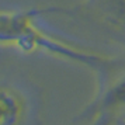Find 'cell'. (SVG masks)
<instances>
[{
    "instance_id": "obj_4",
    "label": "cell",
    "mask_w": 125,
    "mask_h": 125,
    "mask_svg": "<svg viewBox=\"0 0 125 125\" xmlns=\"http://www.w3.org/2000/svg\"><path fill=\"white\" fill-rule=\"evenodd\" d=\"M28 100L14 86L1 87V121L0 125H24L28 117Z\"/></svg>"
},
{
    "instance_id": "obj_1",
    "label": "cell",
    "mask_w": 125,
    "mask_h": 125,
    "mask_svg": "<svg viewBox=\"0 0 125 125\" xmlns=\"http://www.w3.org/2000/svg\"><path fill=\"white\" fill-rule=\"evenodd\" d=\"M68 9L62 7H46V9H30L20 11H3L0 20V41L3 46H13L21 52H48L55 56H61L73 62L86 65L94 69L101 76V84L110 79L113 70L119 68V61H111L110 58L87 53L65 45L59 41L44 34L32 24L35 16L49 13H66Z\"/></svg>"
},
{
    "instance_id": "obj_2",
    "label": "cell",
    "mask_w": 125,
    "mask_h": 125,
    "mask_svg": "<svg viewBox=\"0 0 125 125\" xmlns=\"http://www.w3.org/2000/svg\"><path fill=\"white\" fill-rule=\"evenodd\" d=\"M125 111V74L115 82L101 84L96 100L86 108L80 119H94V125H111L115 117Z\"/></svg>"
},
{
    "instance_id": "obj_3",
    "label": "cell",
    "mask_w": 125,
    "mask_h": 125,
    "mask_svg": "<svg viewBox=\"0 0 125 125\" xmlns=\"http://www.w3.org/2000/svg\"><path fill=\"white\" fill-rule=\"evenodd\" d=\"M70 10L125 42V0H87Z\"/></svg>"
}]
</instances>
